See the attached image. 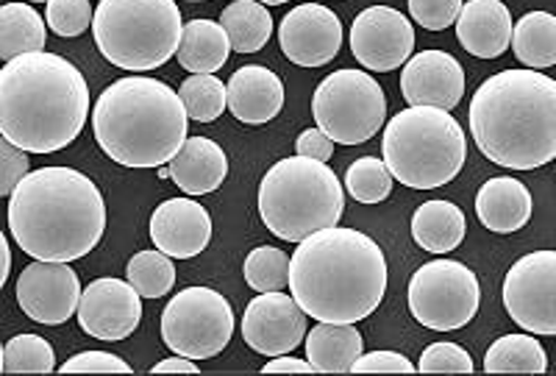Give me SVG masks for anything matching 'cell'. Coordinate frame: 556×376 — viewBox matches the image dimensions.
Instances as JSON below:
<instances>
[{
    "mask_svg": "<svg viewBox=\"0 0 556 376\" xmlns=\"http://www.w3.org/2000/svg\"><path fill=\"white\" fill-rule=\"evenodd\" d=\"M290 293L315 321L356 324L374 315L387 293L384 251L365 231H315L292 254Z\"/></svg>",
    "mask_w": 556,
    "mask_h": 376,
    "instance_id": "obj_1",
    "label": "cell"
},
{
    "mask_svg": "<svg viewBox=\"0 0 556 376\" xmlns=\"http://www.w3.org/2000/svg\"><path fill=\"white\" fill-rule=\"evenodd\" d=\"M9 231L34 260H81L106 231V204L81 171L39 167L9 198Z\"/></svg>",
    "mask_w": 556,
    "mask_h": 376,
    "instance_id": "obj_2",
    "label": "cell"
},
{
    "mask_svg": "<svg viewBox=\"0 0 556 376\" xmlns=\"http://www.w3.org/2000/svg\"><path fill=\"white\" fill-rule=\"evenodd\" d=\"M89 90L76 64L37 51L0 71V135L28 153H56L81 135Z\"/></svg>",
    "mask_w": 556,
    "mask_h": 376,
    "instance_id": "obj_3",
    "label": "cell"
},
{
    "mask_svg": "<svg viewBox=\"0 0 556 376\" xmlns=\"http://www.w3.org/2000/svg\"><path fill=\"white\" fill-rule=\"evenodd\" d=\"M470 135L486 160L534 171L556 160V82L540 71H501L470 101Z\"/></svg>",
    "mask_w": 556,
    "mask_h": 376,
    "instance_id": "obj_4",
    "label": "cell"
},
{
    "mask_svg": "<svg viewBox=\"0 0 556 376\" xmlns=\"http://www.w3.org/2000/svg\"><path fill=\"white\" fill-rule=\"evenodd\" d=\"M190 115L165 82L126 76L101 92L92 131L109 160L123 167H165L187 142Z\"/></svg>",
    "mask_w": 556,
    "mask_h": 376,
    "instance_id": "obj_5",
    "label": "cell"
},
{
    "mask_svg": "<svg viewBox=\"0 0 556 376\" xmlns=\"http://www.w3.org/2000/svg\"><path fill=\"white\" fill-rule=\"evenodd\" d=\"M345 190L326 162L290 156L265 173L260 185V215L267 229L287 242L340 224Z\"/></svg>",
    "mask_w": 556,
    "mask_h": 376,
    "instance_id": "obj_6",
    "label": "cell"
},
{
    "mask_svg": "<svg viewBox=\"0 0 556 376\" xmlns=\"http://www.w3.org/2000/svg\"><path fill=\"white\" fill-rule=\"evenodd\" d=\"M381 151L395 181L412 190H434L459 176L468 160V137L448 109L409 106L387 123Z\"/></svg>",
    "mask_w": 556,
    "mask_h": 376,
    "instance_id": "obj_7",
    "label": "cell"
},
{
    "mask_svg": "<svg viewBox=\"0 0 556 376\" xmlns=\"http://www.w3.org/2000/svg\"><path fill=\"white\" fill-rule=\"evenodd\" d=\"M92 37L114 67L131 73L156 71L181 46V9L176 0H101Z\"/></svg>",
    "mask_w": 556,
    "mask_h": 376,
    "instance_id": "obj_8",
    "label": "cell"
},
{
    "mask_svg": "<svg viewBox=\"0 0 556 376\" xmlns=\"http://www.w3.org/2000/svg\"><path fill=\"white\" fill-rule=\"evenodd\" d=\"M312 115L340 146H362L379 135L387 121V96L370 73L334 71L317 84Z\"/></svg>",
    "mask_w": 556,
    "mask_h": 376,
    "instance_id": "obj_9",
    "label": "cell"
},
{
    "mask_svg": "<svg viewBox=\"0 0 556 376\" xmlns=\"http://www.w3.org/2000/svg\"><path fill=\"white\" fill-rule=\"evenodd\" d=\"M235 335V310L212 287H184L162 313V340L173 354L217 358Z\"/></svg>",
    "mask_w": 556,
    "mask_h": 376,
    "instance_id": "obj_10",
    "label": "cell"
},
{
    "mask_svg": "<svg viewBox=\"0 0 556 376\" xmlns=\"http://www.w3.org/2000/svg\"><path fill=\"white\" fill-rule=\"evenodd\" d=\"M481 287L465 262L434 260L409 279V310L417 324L434 331H456L476 318Z\"/></svg>",
    "mask_w": 556,
    "mask_h": 376,
    "instance_id": "obj_11",
    "label": "cell"
},
{
    "mask_svg": "<svg viewBox=\"0 0 556 376\" xmlns=\"http://www.w3.org/2000/svg\"><path fill=\"white\" fill-rule=\"evenodd\" d=\"M509 318L531 335H556V251H531L504 276Z\"/></svg>",
    "mask_w": 556,
    "mask_h": 376,
    "instance_id": "obj_12",
    "label": "cell"
},
{
    "mask_svg": "<svg viewBox=\"0 0 556 376\" xmlns=\"http://www.w3.org/2000/svg\"><path fill=\"white\" fill-rule=\"evenodd\" d=\"M81 281L67 262H31L17 279V304L31 321L59 326L78 315Z\"/></svg>",
    "mask_w": 556,
    "mask_h": 376,
    "instance_id": "obj_13",
    "label": "cell"
},
{
    "mask_svg": "<svg viewBox=\"0 0 556 376\" xmlns=\"http://www.w3.org/2000/svg\"><path fill=\"white\" fill-rule=\"evenodd\" d=\"M415 48V28L390 7H370L356 14L351 26V51L367 71L390 73L409 62Z\"/></svg>",
    "mask_w": 556,
    "mask_h": 376,
    "instance_id": "obj_14",
    "label": "cell"
},
{
    "mask_svg": "<svg viewBox=\"0 0 556 376\" xmlns=\"http://www.w3.org/2000/svg\"><path fill=\"white\" fill-rule=\"evenodd\" d=\"M304 306L298 304L295 296L287 293H260L245 306L242 315V338L253 351L265 358L290 354L292 349L306 340Z\"/></svg>",
    "mask_w": 556,
    "mask_h": 376,
    "instance_id": "obj_15",
    "label": "cell"
},
{
    "mask_svg": "<svg viewBox=\"0 0 556 376\" xmlns=\"http://www.w3.org/2000/svg\"><path fill=\"white\" fill-rule=\"evenodd\" d=\"M139 321H142V296L128 279L103 276L84 287L78 324L89 338L106 340V343L126 340L128 335H134Z\"/></svg>",
    "mask_w": 556,
    "mask_h": 376,
    "instance_id": "obj_16",
    "label": "cell"
},
{
    "mask_svg": "<svg viewBox=\"0 0 556 376\" xmlns=\"http://www.w3.org/2000/svg\"><path fill=\"white\" fill-rule=\"evenodd\" d=\"M278 46L298 67H323L342 48L340 17L323 3H301L281 20Z\"/></svg>",
    "mask_w": 556,
    "mask_h": 376,
    "instance_id": "obj_17",
    "label": "cell"
},
{
    "mask_svg": "<svg viewBox=\"0 0 556 376\" xmlns=\"http://www.w3.org/2000/svg\"><path fill=\"white\" fill-rule=\"evenodd\" d=\"M401 96L409 106H437L451 112L465 96V71L445 51L417 53L401 73Z\"/></svg>",
    "mask_w": 556,
    "mask_h": 376,
    "instance_id": "obj_18",
    "label": "cell"
},
{
    "mask_svg": "<svg viewBox=\"0 0 556 376\" xmlns=\"http://www.w3.org/2000/svg\"><path fill=\"white\" fill-rule=\"evenodd\" d=\"M151 240L173 260H190L212 240V215L192 198H170L153 210Z\"/></svg>",
    "mask_w": 556,
    "mask_h": 376,
    "instance_id": "obj_19",
    "label": "cell"
},
{
    "mask_svg": "<svg viewBox=\"0 0 556 376\" xmlns=\"http://www.w3.org/2000/svg\"><path fill=\"white\" fill-rule=\"evenodd\" d=\"M513 14L501 0H468L456 20L459 46L476 59H498L513 46Z\"/></svg>",
    "mask_w": 556,
    "mask_h": 376,
    "instance_id": "obj_20",
    "label": "cell"
},
{
    "mask_svg": "<svg viewBox=\"0 0 556 376\" xmlns=\"http://www.w3.org/2000/svg\"><path fill=\"white\" fill-rule=\"evenodd\" d=\"M285 106V84L262 64H245L228 82V109L248 126H262Z\"/></svg>",
    "mask_w": 556,
    "mask_h": 376,
    "instance_id": "obj_21",
    "label": "cell"
},
{
    "mask_svg": "<svg viewBox=\"0 0 556 376\" xmlns=\"http://www.w3.org/2000/svg\"><path fill=\"white\" fill-rule=\"evenodd\" d=\"M170 179L187 196L215 192L228 176V156L208 137H187L181 151L170 160Z\"/></svg>",
    "mask_w": 556,
    "mask_h": 376,
    "instance_id": "obj_22",
    "label": "cell"
},
{
    "mask_svg": "<svg viewBox=\"0 0 556 376\" xmlns=\"http://www.w3.org/2000/svg\"><path fill=\"white\" fill-rule=\"evenodd\" d=\"M531 192L523 181L513 176H498L481 185L476 196V215L481 226H486L495 235H513L520 231L531 217Z\"/></svg>",
    "mask_w": 556,
    "mask_h": 376,
    "instance_id": "obj_23",
    "label": "cell"
},
{
    "mask_svg": "<svg viewBox=\"0 0 556 376\" xmlns=\"http://www.w3.org/2000/svg\"><path fill=\"white\" fill-rule=\"evenodd\" d=\"M306 360L320 374H351L356 360L365 354V343L354 324H329L320 321L306 331Z\"/></svg>",
    "mask_w": 556,
    "mask_h": 376,
    "instance_id": "obj_24",
    "label": "cell"
},
{
    "mask_svg": "<svg viewBox=\"0 0 556 376\" xmlns=\"http://www.w3.org/2000/svg\"><path fill=\"white\" fill-rule=\"evenodd\" d=\"M465 215L451 201H426L412 215V237L424 251L451 254L465 240Z\"/></svg>",
    "mask_w": 556,
    "mask_h": 376,
    "instance_id": "obj_25",
    "label": "cell"
},
{
    "mask_svg": "<svg viewBox=\"0 0 556 376\" xmlns=\"http://www.w3.org/2000/svg\"><path fill=\"white\" fill-rule=\"evenodd\" d=\"M231 39L215 20H192L184 26L178 64L190 73H217L231 57Z\"/></svg>",
    "mask_w": 556,
    "mask_h": 376,
    "instance_id": "obj_26",
    "label": "cell"
},
{
    "mask_svg": "<svg viewBox=\"0 0 556 376\" xmlns=\"http://www.w3.org/2000/svg\"><path fill=\"white\" fill-rule=\"evenodd\" d=\"M48 20L39 17L28 3H3L0 7V57L3 62L23 57V53L45 51Z\"/></svg>",
    "mask_w": 556,
    "mask_h": 376,
    "instance_id": "obj_27",
    "label": "cell"
},
{
    "mask_svg": "<svg viewBox=\"0 0 556 376\" xmlns=\"http://www.w3.org/2000/svg\"><path fill=\"white\" fill-rule=\"evenodd\" d=\"M513 51L531 71L556 64V17L551 12H529L515 23Z\"/></svg>",
    "mask_w": 556,
    "mask_h": 376,
    "instance_id": "obj_28",
    "label": "cell"
},
{
    "mask_svg": "<svg viewBox=\"0 0 556 376\" xmlns=\"http://www.w3.org/2000/svg\"><path fill=\"white\" fill-rule=\"evenodd\" d=\"M220 26L226 28L231 48L237 53H256L270 39L273 17L260 0H235L223 9Z\"/></svg>",
    "mask_w": 556,
    "mask_h": 376,
    "instance_id": "obj_29",
    "label": "cell"
},
{
    "mask_svg": "<svg viewBox=\"0 0 556 376\" xmlns=\"http://www.w3.org/2000/svg\"><path fill=\"white\" fill-rule=\"evenodd\" d=\"M486 374H545L548 354L534 335H504L486 349Z\"/></svg>",
    "mask_w": 556,
    "mask_h": 376,
    "instance_id": "obj_30",
    "label": "cell"
},
{
    "mask_svg": "<svg viewBox=\"0 0 556 376\" xmlns=\"http://www.w3.org/2000/svg\"><path fill=\"white\" fill-rule=\"evenodd\" d=\"M126 279L137 287V293L142 299H162L173 290L176 285V265H173V256L165 251L151 249L139 251L128 260Z\"/></svg>",
    "mask_w": 556,
    "mask_h": 376,
    "instance_id": "obj_31",
    "label": "cell"
},
{
    "mask_svg": "<svg viewBox=\"0 0 556 376\" xmlns=\"http://www.w3.org/2000/svg\"><path fill=\"white\" fill-rule=\"evenodd\" d=\"M184 109L190 121L212 123L223 115V109L228 106V84H223L215 73H192L187 82L181 84Z\"/></svg>",
    "mask_w": 556,
    "mask_h": 376,
    "instance_id": "obj_32",
    "label": "cell"
},
{
    "mask_svg": "<svg viewBox=\"0 0 556 376\" xmlns=\"http://www.w3.org/2000/svg\"><path fill=\"white\" fill-rule=\"evenodd\" d=\"M56 368V351L39 335H17L3 346V374H51Z\"/></svg>",
    "mask_w": 556,
    "mask_h": 376,
    "instance_id": "obj_33",
    "label": "cell"
},
{
    "mask_svg": "<svg viewBox=\"0 0 556 376\" xmlns=\"http://www.w3.org/2000/svg\"><path fill=\"white\" fill-rule=\"evenodd\" d=\"M242 274L256 293H278L290 285V256L273 246H260L245 256Z\"/></svg>",
    "mask_w": 556,
    "mask_h": 376,
    "instance_id": "obj_34",
    "label": "cell"
},
{
    "mask_svg": "<svg viewBox=\"0 0 556 376\" xmlns=\"http://www.w3.org/2000/svg\"><path fill=\"white\" fill-rule=\"evenodd\" d=\"M392 181H395V176L379 156H362L345 171V190L359 204H381L384 198H390Z\"/></svg>",
    "mask_w": 556,
    "mask_h": 376,
    "instance_id": "obj_35",
    "label": "cell"
},
{
    "mask_svg": "<svg viewBox=\"0 0 556 376\" xmlns=\"http://www.w3.org/2000/svg\"><path fill=\"white\" fill-rule=\"evenodd\" d=\"M45 20L59 37H81L92 26V7L89 0H48L45 3Z\"/></svg>",
    "mask_w": 556,
    "mask_h": 376,
    "instance_id": "obj_36",
    "label": "cell"
},
{
    "mask_svg": "<svg viewBox=\"0 0 556 376\" xmlns=\"http://www.w3.org/2000/svg\"><path fill=\"white\" fill-rule=\"evenodd\" d=\"M420 374H473V358L462 346L440 340L420 354Z\"/></svg>",
    "mask_w": 556,
    "mask_h": 376,
    "instance_id": "obj_37",
    "label": "cell"
},
{
    "mask_svg": "<svg viewBox=\"0 0 556 376\" xmlns=\"http://www.w3.org/2000/svg\"><path fill=\"white\" fill-rule=\"evenodd\" d=\"M462 7V0H409V14L426 32H445L456 26Z\"/></svg>",
    "mask_w": 556,
    "mask_h": 376,
    "instance_id": "obj_38",
    "label": "cell"
},
{
    "mask_svg": "<svg viewBox=\"0 0 556 376\" xmlns=\"http://www.w3.org/2000/svg\"><path fill=\"white\" fill-rule=\"evenodd\" d=\"M28 176V151L12 140H0V196L12 198L17 185Z\"/></svg>",
    "mask_w": 556,
    "mask_h": 376,
    "instance_id": "obj_39",
    "label": "cell"
},
{
    "mask_svg": "<svg viewBox=\"0 0 556 376\" xmlns=\"http://www.w3.org/2000/svg\"><path fill=\"white\" fill-rule=\"evenodd\" d=\"M59 371L62 374H131V365L109 351H81Z\"/></svg>",
    "mask_w": 556,
    "mask_h": 376,
    "instance_id": "obj_40",
    "label": "cell"
},
{
    "mask_svg": "<svg viewBox=\"0 0 556 376\" xmlns=\"http://www.w3.org/2000/svg\"><path fill=\"white\" fill-rule=\"evenodd\" d=\"M415 371L417 365H412L399 351H370L356 360L351 374H415Z\"/></svg>",
    "mask_w": 556,
    "mask_h": 376,
    "instance_id": "obj_41",
    "label": "cell"
},
{
    "mask_svg": "<svg viewBox=\"0 0 556 376\" xmlns=\"http://www.w3.org/2000/svg\"><path fill=\"white\" fill-rule=\"evenodd\" d=\"M295 151L298 156H309V160L326 162L331 160V153H334V140H331L323 128H306V131H301V137H298Z\"/></svg>",
    "mask_w": 556,
    "mask_h": 376,
    "instance_id": "obj_42",
    "label": "cell"
},
{
    "mask_svg": "<svg viewBox=\"0 0 556 376\" xmlns=\"http://www.w3.org/2000/svg\"><path fill=\"white\" fill-rule=\"evenodd\" d=\"M312 363L309 360H298V358H290V354H278L276 360H270V363L262 368V374H312Z\"/></svg>",
    "mask_w": 556,
    "mask_h": 376,
    "instance_id": "obj_43",
    "label": "cell"
},
{
    "mask_svg": "<svg viewBox=\"0 0 556 376\" xmlns=\"http://www.w3.org/2000/svg\"><path fill=\"white\" fill-rule=\"evenodd\" d=\"M151 374H198V365L192 363L190 358H184V354H176L170 360H162L151 368Z\"/></svg>",
    "mask_w": 556,
    "mask_h": 376,
    "instance_id": "obj_44",
    "label": "cell"
},
{
    "mask_svg": "<svg viewBox=\"0 0 556 376\" xmlns=\"http://www.w3.org/2000/svg\"><path fill=\"white\" fill-rule=\"evenodd\" d=\"M0 251H3V271H0V285H7L9 271H12V251H9V237H0Z\"/></svg>",
    "mask_w": 556,
    "mask_h": 376,
    "instance_id": "obj_45",
    "label": "cell"
},
{
    "mask_svg": "<svg viewBox=\"0 0 556 376\" xmlns=\"http://www.w3.org/2000/svg\"><path fill=\"white\" fill-rule=\"evenodd\" d=\"M260 3H267V7H281V3H290V0H260Z\"/></svg>",
    "mask_w": 556,
    "mask_h": 376,
    "instance_id": "obj_46",
    "label": "cell"
},
{
    "mask_svg": "<svg viewBox=\"0 0 556 376\" xmlns=\"http://www.w3.org/2000/svg\"><path fill=\"white\" fill-rule=\"evenodd\" d=\"M159 179H170V167H162V171H159Z\"/></svg>",
    "mask_w": 556,
    "mask_h": 376,
    "instance_id": "obj_47",
    "label": "cell"
},
{
    "mask_svg": "<svg viewBox=\"0 0 556 376\" xmlns=\"http://www.w3.org/2000/svg\"><path fill=\"white\" fill-rule=\"evenodd\" d=\"M31 3H48V0H31Z\"/></svg>",
    "mask_w": 556,
    "mask_h": 376,
    "instance_id": "obj_48",
    "label": "cell"
},
{
    "mask_svg": "<svg viewBox=\"0 0 556 376\" xmlns=\"http://www.w3.org/2000/svg\"><path fill=\"white\" fill-rule=\"evenodd\" d=\"M187 3H203V0H187Z\"/></svg>",
    "mask_w": 556,
    "mask_h": 376,
    "instance_id": "obj_49",
    "label": "cell"
}]
</instances>
